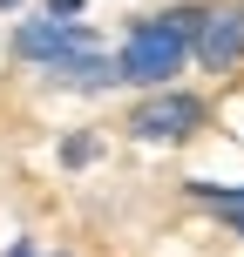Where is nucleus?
Segmentation results:
<instances>
[{
    "label": "nucleus",
    "mask_w": 244,
    "mask_h": 257,
    "mask_svg": "<svg viewBox=\"0 0 244 257\" xmlns=\"http://www.w3.org/2000/svg\"><path fill=\"white\" fill-rule=\"evenodd\" d=\"M204 115H210V108L197 102V95L156 88L149 102L129 115V136H136V142H183V136H197V128H204Z\"/></svg>",
    "instance_id": "2"
},
{
    "label": "nucleus",
    "mask_w": 244,
    "mask_h": 257,
    "mask_svg": "<svg viewBox=\"0 0 244 257\" xmlns=\"http://www.w3.org/2000/svg\"><path fill=\"white\" fill-rule=\"evenodd\" d=\"M89 48H95V34L82 21H27V27H14V54L41 61V68L68 61V54H89Z\"/></svg>",
    "instance_id": "3"
},
{
    "label": "nucleus",
    "mask_w": 244,
    "mask_h": 257,
    "mask_svg": "<svg viewBox=\"0 0 244 257\" xmlns=\"http://www.w3.org/2000/svg\"><path fill=\"white\" fill-rule=\"evenodd\" d=\"M204 14L210 7H177V14H156V21H136L129 41H122V54H116L122 81H136V88H170L177 68H183V54H190V41H197V27H204Z\"/></svg>",
    "instance_id": "1"
},
{
    "label": "nucleus",
    "mask_w": 244,
    "mask_h": 257,
    "mask_svg": "<svg viewBox=\"0 0 244 257\" xmlns=\"http://www.w3.org/2000/svg\"><path fill=\"white\" fill-rule=\"evenodd\" d=\"M190 48H197V61H204L210 75H231V68H244V7H210Z\"/></svg>",
    "instance_id": "4"
},
{
    "label": "nucleus",
    "mask_w": 244,
    "mask_h": 257,
    "mask_svg": "<svg viewBox=\"0 0 244 257\" xmlns=\"http://www.w3.org/2000/svg\"><path fill=\"white\" fill-rule=\"evenodd\" d=\"M48 75L61 81V88H116L122 68L109 61V54H95V48H89V54H68V61H54Z\"/></svg>",
    "instance_id": "5"
},
{
    "label": "nucleus",
    "mask_w": 244,
    "mask_h": 257,
    "mask_svg": "<svg viewBox=\"0 0 244 257\" xmlns=\"http://www.w3.org/2000/svg\"><path fill=\"white\" fill-rule=\"evenodd\" d=\"M7 257H34V244H14V250H7Z\"/></svg>",
    "instance_id": "8"
},
{
    "label": "nucleus",
    "mask_w": 244,
    "mask_h": 257,
    "mask_svg": "<svg viewBox=\"0 0 244 257\" xmlns=\"http://www.w3.org/2000/svg\"><path fill=\"white\" fill-rule=\"evenodd\" d=\"M190 196L210 203V210H244V183H231V190L224 183H190Z\"/></svg>",
    "instance_id": "6"
},
{
    "label": "nucleus",
    "mask_w": 244,
    "mask_h": 257,
    "mask_svg": "<svg viewBox=\"0 0 244 257\" xmlns=\"http://www.w3.org/2000/svg\"><path fill=\"white\" fill-rule=\"evenodd\" d=\"M82 7H89V0H48V21H75Z\"/></svg>",
    "instance_id": "7"
},
{
    "label": "nucleus",
    "mask_w": 244,
    "mask_h": 257,
    "mask_svg": "<svg viewBox=\"0 0 244 257\" xmlns=\"http://www.w3.org/2000/svg\"><path fill=\"white\" fill-rule=\"evenodd\" d=\"M0 7H21V0H0Z\"/></svg>",
    "instance_id": "9"
}]
</instances>
